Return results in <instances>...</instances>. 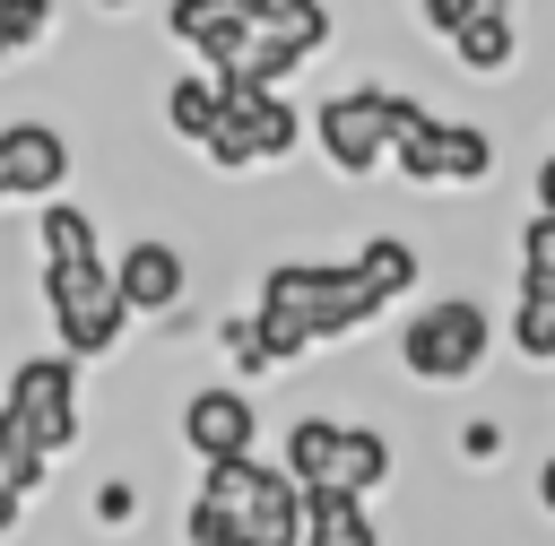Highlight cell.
I'll list each match as a JSON object with an SVG mask.
<instances>
[{"label": "cell", "mask_w": 555, "mask_h": 546, "mask_svg": "<svg viewBox=\"0 0 555 546\" xmlns=\"http://www.w3.org/2000/svg\"><path fill=\"white\" fill-rule=\"evenodd\" d=\"M538 511H546V520H555V451H546V459H538Z\"/></svg>", "instance_id": "26"}, {"label": "cell", "mask_w": 555, "mask_h": 546, "mask_svg": "<svg viewBox=\"0 0 555 546\" xmlns=\"http://www.w3.org/2000/svg\"><path fill=\"white\" fill-rule=\"evenodd\" d=\"M113 286H121L130 321H165V312H182V295H191V260H182L165 234H139V243L113 251Z\"/></svg>", "instance_id": "9"}, {"label": "cell", "mask_w": 555, "mask_h": 546, "mask_svg": "<svg viewBox=\"0 0 555 546\" xmlns=\"http://www.w3.org/2000/svg\"><path fill=\"white\" fill-rule=\"evenodd\" d=\"M0 35H9V52L43 43L52 35V0H0Z\"/></svg>", "instance_id": "22"}, {"label": "cell", "mask_w": 555, "mask_h": 546, "mask_svg": "<svg viewBox=\"0 0 555 546\" xmlns=\"http://www.w3.org/2000/svg\"><path fill=\"white\" fill-rule=\"evenodd\" d=\"M304 546H382V520L356 494H304Z\"/></svg>", "instance_id": "14"}, {"label": "cell", "mask_w": 555, "mask_h": 546, "mask_svg": "<svg viewBox=\"0 0 555 546\" xmlns=\"http://www.w3.org/2000/svg\"><path fill=\"white\" fill-rule=\"evenodd\" d=\"M43 477H52V459H35V451L0 442V537H9V529H26V503L43 494Z\"/></svg>", "instance_id": "18"}, {"label": "cell", "mask_w": 555, "mask_h": 546, "mask_svg": "<svg viewBox=\"0 0 555 546\" xmlns=\"http://www.w3.org/2000/svg\"><path fill=\"white\" fill-rule=\"evenodd\" d=\"M486 9H494V0H416V17H425L434 35H460V26H468V17H486Z\"/></svg>", "instance_id": "24"}, {"label": "cell", "mask_w": 555, "mask_h": 546, "mask_svg": "<svg viewBox=\"0 0 555 546\" xmlns=\"http://www.w3.org/2000/svg\"><path fill=\"white\" fill-rule=\"evenodd\" d=\"M43 286V321L61 338L69 364H104L121 338H130V303L113 286V260H78V269H35Z\"/></svg>", "instance_id": "3"}, {"label": "cell", "mask_w": 555, "mask_h": 546, "mask_svg": "<svg viewBox=\"0 0 555 546\" xmlns=\"http://www.w3.org/2000/svg\"><path fill=\"white\" fill-rule=\"evenodd\" d=\"M225 121V78H208V69H191V78H173L165 87V130L173 139H199L208 147V130Z\"/></svg>", "instance_id": "16"}, {"label": "cell", "mask_w": 555, "mask_h": 546, "mask_svg": "<svg viewBox=\"0 0 555 546\" xmlns=\"http://www.w3.org/2000/svg\"><path fill=\"white\" fill-rule=\"evenodd\" d=\"M538 217H555V156H538Z\"/></svg>", "instance_id": "25"}, {"label": "cell", "mask_w": 555, "mask_h": 546, "mask_svg": "<svg viewBox=\"0 0 555 546\" xmlns=\"http://www.w3.org/2000/svg\"><path fill=\"white\" fill-rule=\"evenodd\" d=\"M69 182V139L52 121H9L0 130V208L9 199H61Z\"/></svg>", "instance_id": "10"}, {"label": "cell", "mask_w": 555, "mask_h": 546, "mask_svg": "<svg viewBox=\"0 0 555 546\" xmlns=\"http://www.w3.org/2000/svg\"><path fill=\"white\" fill-rule=\"evenodd\" d=\"M460 459H468V468H494V459H503V416H468V425H460Z\"/></svg>", "instance_id": "23"}, {"label": "cell", "mask_w": 555, "mask_h": 546, "mask_svg": "<svg viewBox=\"0 0 555 546\" xmlns=\"http://www.w3.org/2000/svg\"><path fill=\"white\" fill-rule=\"evenodd\" d=\"M0 61H9V35H0Z\"/></svg>", "instance_id": "27"}, {"label": "cell", "mask_w": 555, "mask_h": 546, "mask_svg": "<svg viewBox=\"0 0 555 546\" xmlns=\"http://www.w3.org/2000/svg\"><path fill=\"white\" fill-rule=\"evenodd\" d=\"M451 52H460V69H477V78H494V69H512V52H520V43H512V9L494 0L486 17H468V26L451 35Z\"/></svg>", "instance_id": "17"}, {"label": "cell", "mask_w": 555, "mask_h": 546, "mask_svg": "<svg viewBox=\"0 0 555 546\" xmlns=\"http://www.w3.org/2000/svg\"><path fill=\"white\" fill-rule=\"evenodd\" d=\"M217 347L234 355V373H278V364H269V347H260V329H251V312L217 321Z\"/></svg>", "instance_id": "20"}, {"label": "cell", "mask_w": 555, "mask_h": 546, "mask_svg": "<svg viewBox=\"0 0 555 546\" xmlns=\"http://www.w3.org/2000/svg\"><path fill=\"white\" fill-rule=\"evenodd\" d=\"M364 321H382V303L364 295V277L347 260H278V269H260L251 329H260V347H269L278 373H295L312 347L356 338Z\"/></svg>", "instance_id": "1"}, {"label": "cell", "mask_w": 555, "mask_h": 546, "mask_svg": "<svg viewBox=\"0 0 555 546\" xmlns=\"http://www.w3.org/2000/svg\"><path fill=\"white\" fill-rule=\"evenodd\" d=\"M35 260L43 269H78V260H104V234L78 199H43L35 208Z\"/></svg>", "instance_id": "13"}, {"label": "cell", "mask_w": 555, "mask_h": 546, "mask_svg": "<svg viewBox=\"0 0 555 546\" xmlns=\"http://www.w3.org/2000/svg\"><path fill=\"white\" fill-rule=\"evenodd\" d=\"M199 494L234 520V546H304V485H295L278 459L199 468Z\"/></svg>", "instance_id": "5"}, {"label": "cell", "mask_w": 555, "mask_h": 546, "mask_svg": "<svg viewBox=\"0 0 555 546\" xmlns=\"http://www.w3.org/2000/svg\"><path fill=\"white\" fill-rule=\"evenodd\" d=\"M87 511H95V529H130V520H139V485H130V477H95Z\"/></svg>", "instance_id": "21"}, {"label": "cell", "mask_w": 555, "mask_h": 546, "mask_svg": "<svg viewBox=\"0 0 555 546\" xmlns=\"http://www.w3.org/2000/svg\"><path fill=\"white\" fill-rule=\"evenodd\" d=\"M347 269H356V277H364V295L390 312L399 295H416V277H425V251H416L408 234H364V243L347 251Z\"/></svg>", "instance_id": "12"}, {"label": "cell", "mask_w": 555, "mask_h": 546, "mask_svg": "<svg viewBox=\"0 0 555 546\" xmlns=\"http://www.w3.org/2000/svg\"><path fill=\"white\" fill-rule=\"evenodd\" d=\"M173 433H182V451H191L199 468L260 459V407H251V390H243V381H199V390L182 399Z\"/></svg>", "instance_id": "8"}, {"label": "cell", "mask_w": 555, "mask_h": 546, "mask_svg": "<svg viewBox=\"0 0 555 546\" xmlns=\"http://www.w3.org/2000/svg\"><path fill=\"white\" fill-rule=\"evenodd\" d=\"M512 347L555 373V303H529V295H520V303H512Z\"/></svg>", "instance_id": "19"}, {"label": "cell", "mask_w": 555, "mask_h": 546, "mask_svg": "<svg viewBox=\"0 0 555 546\" xmlns=\"http://www.w3.org/2000/svg\"><path fill=\"white\" fill-rule=\"evenodd\" d=\"M243 9V26H260V35H278V43H295L304 61L330 43V9L321 0H234Z\"/></svg>", "instance_id": "15"}, {"label": "cell", "mask_w": 555, "mask_h": 546, "mask_svg": "<svg viewBox=\"0 0 555 546\" xmlns=\"http://www.w3.org/2000/svg\"><path fill=\"white\" fill-rule=\"evenodd\" d=\"M494 355V312L477 295H425L408 321H399V373L425 381V390H460L477 381Z\"/></svg>", "instance_id": "2"}, {"label": "cell", "mask_w": 555, "mask_h": 546, "mask_svg": "<svg viewBox=\"0 0 555 546\" xmlns=\"http://www.w3.org/2000/svg\"><path fill=\"white\" fill-rule=\"evenodd\" d=\"M113 9H121V0H113Z\"/></svg>", "instance_id": "28"}, {"label": "cell", "mask_w": 555, "mask_h": 546, "mask_svg": "<svg viewBox=\"0 0 555 546\" xmlns=\"http://www.w3.org/2000/svg\"><path fill=\"white\" fill-rule=\"evenodd\" d=\"M390 130H399V95L390 87H338L330 104H312V139L330 156V173H373L390 165Z\"/></svg>", "instance_id": "7"}, {"label": "cell", "mask_w": 555, "mask_h": 546, "mask_svg": "<svg viewBox=\"0 0 555 546\" xmlns=\"http://www.w3.org/2000/svg\"><path fill=\"white\" fill-rule=\"evenodd\" d=\"M304 139V113L278 87H225V121L208 130V165L217 173H251V165H286Z\"/></svg>", "instance_id": "6"}, {"label": "cell", "mask_w": 555, "mask_h": 546, "mask_svg": "<svg viewBox=\"0 0 555 546\" xmlns=\"http://www.w3.org/2000/svg\"><path fill=\"white\" fill-rule=\"evenodd\" d=\"M0 442H17L35 459H61L78 442V364L61 347L9 364V381H0Z\"/></svg>", "instance_id": "4"}, {"label": "cell", "mask_w": 555, "mask_h": 546, "mask_svg": "<svg viewBox=\"0 0 555 546\" xmlns=\"http://www.w3.org/2000/svg\"><path fill=\"white\" fill-rule=\"evenodd\" d=\"M451 139H460V121H442V113H425L416 95H399V130H390V165H399L408 182H451Z\"/></svg>", "instance_id": "11"}]
</instances>
